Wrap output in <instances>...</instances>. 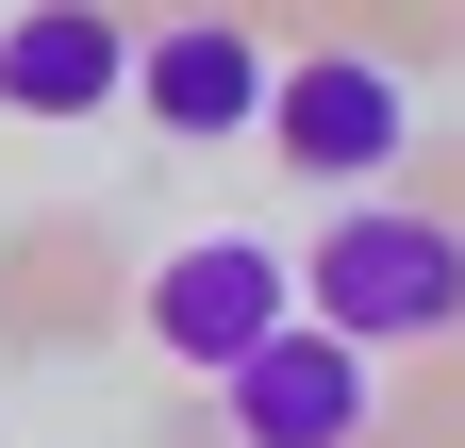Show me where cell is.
<instances>
[{
  "mask_svg": "<svg viewBox=\"0 0 465 448\" xmlns=\"http://www.w3.org/2000/svg\"><path fill=\"white\" fill-rule=\"evenodd\" d=\"M300 316H332L349 349H465V216L366 183V200L300 249Z\"/></svg>",
  "mask_w": 465,
  "mask_h": 448,
  "instance_id": "6da1fadb",
  "label": "cell"
},
{
  "mask_svg": "<svg viewBox=\"0 0 465 448\" xmlns=\"http://www.w3.org/2000/svg\"><path fill=\"white\" fill-rule=\"evenodd\" d=\"M300 183H332V200H366V183H399V150H416L432 117H416V67L399 50H300V67H266V117H250Z\"/></svg>",
  "mask_w": 465,
  "mask_h": 448,
  "instance_id": "7a4b0ae2",
  "label": "cell"
},
{
  "mask_svg": "<svg viewBox=\"0 0 465 448\" xmlns=\"http://www.w3.org/2000/svg\"><path fill=\"white\" fill-rule=\"evenodd\" d=\"M216 415H232V448H366L382 349H349L332 316H282V332H250L216 365Z\"/></svg>",
  "mask_w": 465,
  "mask_h": 448,
  "instance_id": "3957f363",
  "label": "cell"
},
{
  "mask_svg": "<svg viewBox=\"0 0 465 448\" xmlns=\"http://www.w3.org/2000/svg\"><path fill=\"white\" fill-rule=\"evenodd\" d=\"M150 349L166 365H232V349H250V332H282V316H300V249H266V233H183V249H166L150 266Z\"/></svg>",
  "mask_w": 465,
  "mask_h": 448,
  "instance_id": "277c9868",
  "label": "cell"
},
{
  "mask_svg": "<svg viewBox=\"0 0 465 448\" xmlns=\"http://www.w3.org/2000/svg\"><path fill=\"white\" fill-rule=\"evenodd\" d=\"M266 67H282V50L250 17H150L134 34V117L166 150H232V133L266 117Z\"/></svg>",
  "mask_w": 465,
  "mask_h": 448,
  "instance_id": "5b68a950",
  "label": "cell"
},
{
  "mask_svg": "<svg viewBox=\"0 0 465 448\" xmlns=\"http://www.w3.org/2000/svg\"><path fill=\"white\" fill-rule=\"evenodd\" d=\"M134 100V34L100 0H17L0 17V117H116Z\"/></svg>",
  "mask_w": 465,
  "mask_h": 448,
  "instance_id": "8992f818",
  "label": "cell"
}]
</instances>
